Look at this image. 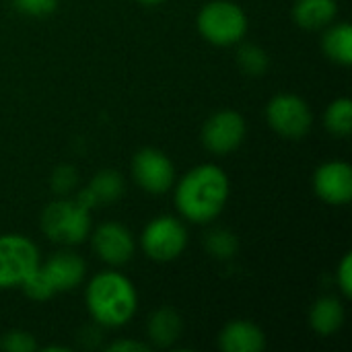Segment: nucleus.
<instances>
[{
    "label": "nucleus",
    "instance_id": "obj_1",
    "mask_svg": "<svg viewBox=\"0 0 352 352\" xmlns=\"http://www.w3.org/2000/svg\"><path fill=\"white\" fill-rule=\"evenodd\" d=\"M229 200V177L212 163L190 169L175 186V208L179 214L194 223L206 225L214 221Z\"/></svg>",
    "mask_w": 352,
    "mask_h": 352
},
{
    "label": "nucleus",
    "instance_id": "obj_2",
    "mask_svg": "<svg viewBox=\"0 0 352 352\" xmlns=\"http://www.w3.org/2000/svg\"><path fill=\"white\" fill-rule=\"evenodd\" d=\"M91 318L103 328L126 326L138 309V293L122 272L105 270L91 278L85 293Z\"/></svg>",
    "mask_w": 352,
    "mask_h": 352
},
{
    "label": "nucleus",
    "instance_id": "obj_3",
    "mask_svg": "<svg viewBox=\"0 0 352 352\" xmlns=\"http://www.w3.org/2000/svg\"><path fill=\"white\" fill-rule=\"evenodd\" d=\"M196 27L210 45L231 47L243 41L248 33V16L243 8L231 0H212L200 8Z\"/></svg>",
    "mask_w": 352,
    "mask_h": 352
},
{
    "label": "nucleus",
    "instance_id": "obj_4",
    "mask_svg": "<svg viewBox=\"0 0 352 352\" xmlns=\"http://www.w3.org/2000/svg\"><path fill=\"white\" fill-rule=\"evenodd\" d=\"M39 225L50 241L60 245H78L89 237L91 210H87L74 198L62 196L43 208Z\"/></svg>",
    "mask_w": 352,
    "mask_h": 352
},
{
    "label": "nucleus",
    "instance_id": "obj_5",
    "mask_svg": "<svg viewBox=\"0 0 352 352\" xmlns=\"http://www.w3.org/2000/svg\"><path fill=\"white\" fill-rule=\"evenodd\" d=\"M41 264L39 248L25 235H0V289H16Z\"/></svg>",
    "mask_w": 352,
    "mask_h": 352
},
{
    "label": "nucleus",
    "instance_id": "obj_6",
    "mask_svg": "<svg viewBox=\"0 0 352 352\" xmlns=\"http://www.w3.org/2000/svg\"><path fill=\"white\" fill-rule=\"evenodd\" d=\"M140 248L144 256L155 262H173L188 248V229L175 217H157L144 227Z\"/></svg>",
    "mask_w": 352,
    "mask_h": 352
},
{
    "label": "nucleus",
    "instance_id": "obj_7",
    "mask_svg": "<svg viewBox=\"0 0 352 352\" xmlns=\"http://www.w3.org/2000/svg\"><path fill=\"white\" fill-rule=\"evenodd\" d=\"M268 126L287 140H301L314 126V113L309 103L293 93H280L266 105Z\"/></svg>",
    "mask_w": 352,
    "mask_h": 352
},
{
    "label": "nucleus",
    "instance_id": "obj_8",
    "mask_svg": "<svg viewBox=\"0 0 352 352\" xmlns=\"http://www.w3.org/2000/svg\"><path fill=\"white\" fill-rule=\"evenodd\" d=\"M136 186L153 196L167 194L175 182V167L171 159L159 148H142L132 157L130 165Z\"/></svg>",
    "mask_w": 352,
    "mask_h": 352
},
{
    "label": "nucleus",
    "instance_id": "obj_9",
    "mask_svg": "<svg viewBox=\"0 0 352 352\" xmlns=\"http://www.w3.org/2000/svg\"><path fill=\"white\" fill-rule=\"evenodd\" d=\"M245 120L233 109H221L212 113L202 126V144L212 155L225 157L237 151L245 140Z\"/></svg>",
    "mask_w": 352,
    "mask_h": 352
},
{
    "label": "nucleus",
    "instance_id": "obj_10",
    "mask_svg": "<svg viewBox=\"0 0 352 352\" xmlns=\"http://www.w3.org/2000/svg\"><path fill=\"white\" fill-rule=\"evenodd\" d=\"M91 243H93V252L97 254V258L113 268L128 264L136 252L134 235L122 223H116V221H107L99 225L93 233Z\"/></svg>",
    "mask_w": 352,
    "mask_h": 352
},
{
    "label": "nucleus",
    "instance_id": "obj_11",
    "mask_svg": "<svg viewBox=\"0 0 352 352\" xmlns=\"http://www.w3.org/2000/svg\"><path fill=\"white\" fill-rule=\"evenodd\" d=\"M314 192L332 206H344L352 200V167L346 161H328L314 173Z\"/></svg>",
    "mask_w": 352,
    "mask_h": 352
},
{
    "label": "nucleus",
    "instance_id": "obj_12",
    "mask_svg": "<svg viewBox=\"0 0 352 352\" xmlns=\"http://www.w3.org/2000/svg\"><path fill=\"white\" fill-rule=\"evenodd\" d=\"M39 268L47 276V280L54 287L56 295L76 289L85 280V274H87L85 260L78 254H72V252H66V250L50 256L45 260V264H39Z\"/></svg>",
    "mask_w": 352,
    "mask_h": 352
},
{
    "label": "nucleus",
    "instance_id": "obj_13",
    "mask_svg": "<svg viewBox=\"0 0 352 352\" xmlns=\"http://www.w3.org/2000/svg\"><path fill=\"white\" fill-rule=\"evenodd\" d=\"M122 194H124L122 175L113 169H103L91 179L87 188L76 192L74 200L82 204L87 210H93L103 204H113L118 198H122Z\"/></svg>",
    "mask_w": 352,
    "mask_h": 352
},
{
    "label": "nucleus",
    "instance_id": "obj_14",
    "mask_svg": "<svg viewBox=\"0 0 352 352\" xmlns=\"http://www.w3.org/2000/svg\"><path fill=\"white\" fill-rule=\"evenodd\" d=\"M219 349L223 352H262L266 349V336L254 322L233 320L221 330Z\"/></svg>",
    "mask_w": 352,
    "mask_h": 352
},
{
    "label": "nucleus",
    "instance_id": "obj_15",
    "mask_svg": "<svg viewBox=\"0 0 352 352\" xmlns=\"http://www.w3.org/2000/svg\"><path fill=\"white\" fill-rule=\"evenodd\" d=\"M182 330H184V322L179 314L171 307H159L157 311L148 316L146 334H148L151 346H159V349L173 346L179 340Z\"/></svg>",
    "mask_w": 352,
    "mask_h": 352
},
{
    "label": "nucleus",
    "instance_id": "obj_16",
    "mask_svg": "<svg viewBox=\"0 0 352 352\" xmlns=\"http://www.w3.org/2000/svg\"><path fill=\"white\" fill-rule=\"evenodd\" d=\"M338 14L336 0H297L293 6V19L301 29L320 31L334 23Z\"/></svg>",
    "mask_w": 352,
    "mask_h": 352
},
{
    "label": "nucleus",
    "instance_id": "obj_17",
    "mask_svg": "<svg viewBox=\"0 0 352 352\" xmlns=\"http://www.w3.org/2000/svg\"><path fill=\"white\" fill-rule=\"evenodd\" d=\"M344 324V307L336 297H320L309 311V326L318 336H332Z\"/></svg>",
    "mask_w": 352,
    "mask_h": 352
},
{
    "label": "nucleus",
    "instance_id": "obj_18",
    "mask_svg": "<svg viewBox=\"0 0 352 352\" xmlns=\"http://www.w3.org/2000/svg\"><path fill=\"white\" fill-rule=\"evenodd\" d=\"M322 50L328 56V60L351 66L352 64V27L349 23H332L326 27Z\"/></svg>",
    "mask_w": 352,
    "mask_h": 352
},
{
    "label": "nucleus",
    "instance_id": "obj_19",
    "mask_svg": "<svg viewBox=\"0 0 352 352\" xmlns=\"http://www.w3.org/2000/svg\"><path fill=\"white\" fill-rule=\"evenodd\" d=\"M326 130L336 138H349L352 132V101L349 97L334 99L324 113Z\"/></svg>",
    "mask_w": 352,
    "mask_h": 352
},
{
    "label": "nucleus",
    "instance_id": "obj_20",
    "mask_svg": "<svg viewBox=\"0 0 352 352\" xmlns=\"http://www.w3.org/2000/svg\"><path fill=\"white\" fill-rule=\"evenodd\" d=\"M237 66L248 76H262L270 66V58L264 47L256 43H241L237 50Z\"/></svg>",
    "mask_w": 352,
    "mask_h": 352
},
{
    "label": "nucleus",
    "instance_id": "obj_21",
    "mask_svg": "<svg viewBox=\"0 0 352 352\" xmlns=\"http://www.w3.org/2000/svg\"><path fill=\"white\" fill-rule=\"evenodd\" d=\"M204 248L217 260H231L239 250V241L229 229H212L204 239Z\"/></svg>",
    "mask_w": 352,
    "mask_h": 352
},
{
    "label": "nucleus",
    "instance_id": "obj_22",
    "mask_svg": "<svg viewBox=\"0 0 352 352\" xmlns=\"http://www.w3.org/2000/svg\"><path fill=\"white\" fill-rule=\"evenodd\" d=\"M21 289H23V293H25L31 301H37V303L47 301V299H52V297L56 295L54 287L50 285L47 276L43 274V270H41L39 266L25 278V283L21 285Z\"/></svg>",
    "mask_w": 352,
    "mask_h": 352
},
{
    "label": "nucleus",
    "instance_id": "obj_23",
    "mask_svg": "<svg viewBox=\"0 0 352 352\" xmlns=\"http://www.w3.org/2000/svg\"><path fill=\"white\" fill-rule=\"evenodd\" d=\"M0 349L6 352H33L37 351V342L29 332L10 330L0 338Z\"/></svg>",
    "mask_w": 352,
    "mask_h": 352
},
{
    "label": "nucleus",
    "instance_id": "obj_24",
    "mask_svg": "<svg viewBox=\"0 0 352 352\" xmlns=\"http://www.w3.org/2000/svg\"><path fill=\"white\" fill-rule=\"evenodd\" d=\"M76 182H78L76 179V171L70 165H60L52 173V190L58 196H68L76 188Z\"/></svg>",
    "mask_w": 352,
    "mask_h": 352
},
{
    "label": "nucleus",
    "instance_id": "obj_25",
    "mask_svg": "<svg viewBox=\"0 0 352 352\" xmlns=\"http://www.w3.org/2000/svg\"><path fill=\"white\" fill-rule=\"evenodd\" d=\"M12 4L27 16H47L58 8V0H12Z\"/></svg>",
    "mask_w": 352,
    "mask_h": 352
},
{
    "label": "nucleus",
    "instance_id": "obj_26",
    "mask_svg": "<svg viewBox=\"0 0 352 352\" xmlns=\"http://www.w3.org/2000/svg\"><path fill=\"white\" fill-rule=\"evenodd\" d=\"M336 283L340 293L344 295V299L352 297V254H344V258L340 260V266L336 270Z\"/></svg>",
    "mask_w": 352,
    "mask_h": 352
},
{
    "label": "nucleus",
    "instance_id": "obj_27",
    "mask_svg": "<svg viewBox=\"0 0 352 352\" xmlns=\"http://www.w3.org/2000/svg\"><path fill=\"white\" fill-rule=\"evenodd\" d=\"M109 352H148L151 344L138 342V340H116L107 346Z\"/></svg>",
    "mask_w": 352,
    "mask_h": 352
},
{
    "label": "nucleus",
    "instance_id": "obj_28",
    "mask_svg": "<svg viewBox=\"0 0 352 352\" xmlns=\"http://www.w3.org/2000/svg\"><path fill=\"white\" fill-rule=\"evenodd\" d=\"M140 4H146V6H155V4H159V2H163V0H138Z\"/></svg>",
    "mask_w": 352,
    "mask_h": 352
}]
</instances>
